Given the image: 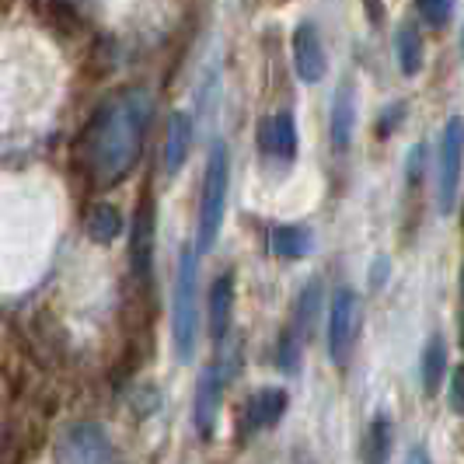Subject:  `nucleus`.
Listing matches in <instances>:
<instances>
[{
  "label": "nucleus",
  "mask_w": 464,
  "mask_h": 464,
  "mask_svg": "<svg viewBox=\"0 0 464 464\" xmlns=\"http://www.w3.org/2000/svg\"><path fill=\"white\" fill-rule=\"evenodd\" d=\"M388 454H392V419L377 416L367 430V440H363V461L384 464Z\"/></svg>",
  "instance_id": "18"
},
{
  "label": "nucleus",
  "mask_w": 464,
  "mask_h": 464,
  "mask_svg": "<svg viewBox=\"0 0 464 464\" xmlns=\"http://www.w3.org/2000/svg\"><path fill=\"white\" fill-rule=\"evenodd\" d=\"M314 241H311V231L301 227V224H283L273 231V252L279 258H304L311 256Z\"/></svg>",
  "instance_id": "15"
},
{
  "label": "nucleus",
  "mask_w": 464,
  "mask_h": 464,
  "mask_svg": "<svg viewBox=\"0 0 464 464\" xmlns=\"http://www.w3.org/2000/svg\"><path fill=\"white\" fill-rule=\"evenodd\" d=\"M405 464H430V454H426L422 447H412V450H409V461Z\"/></svg>",
  "instance_id": "22"
},
{
  "label": "nucleus",
  "mask_w": 464,
  "mask_h": 464,
  "mask_svg": "<svg viewBox=\"0 0 464 464\" xmlns=\"http://www.w3.org/2000/svg\"><path fill=\"white\" fill-rule=\"evenodd\" d=\"M286 412V392L283 388H262L245 401V422L237 419L241 433H256V430H269L276 426Z\"/></svg>",
  "instance_id": "9"
},
{
  "label": "nucleus",
  "mask_w": 464,
  "mask_h": 464,
  "mask_svg": "<svg viewBox=\"0 0 464 464\" xmlns=\"http://www.w3.org/2000/svg\"><path fill=\"white\" fill-rule=\"evenodd\" d=\"M450 409L454 412H464V367L454 371V381H450Z\"/></svg>",
  "instance_id": "21"
},
{
  "label": "nucleus",
  "mask_w": 464,
  "mask_h": 464,
  "mask_svg": "<svg viewBox=\"0 0 464 464\" xmlns=\"http://www.w3.org/2000/svg\"><path fill=\"white\" fill-rule=\"evenodd\" d=\"M447 371V346H443L440 335H433L426 349H422V392L426 395H437V384L443 381Z\"/></svg>",
  "instance_id": "17"
},
{
  "label": "nucleus",
  "mask_w": 464,
  "mask_h": 464,
  "mask_svg": "<svg viewBox=\"0 0 464 464\" xmlns=\"http://www.w3.org/2000/svg\"><path fill=\"white\" fill-rule=\"evenodd\" d=\"M294 70L304 84H318L325 73V49L314 24H297L294 32Z\"/></svg>",
  "instance_id": "7"
},
{
  "label": "nucleus",
  "mask_w": 464,
  "mask_h": 464,
  "mask_svg": "<svg viewBox=\"0 0 464 464\" xmlns=\"http://www.w3.org/2000/svg\"><path fill=\"white\" fill-rule=\"evenodd\" d=\"M395 49H398V67H401V73L405 77H416L419 70H422V39H419L416 24H401L398 28Z\"/></svg>",
  "instance_id": "16"
},
{
  "label": "nucleus",
  "mask_w": 464,
  "mask_h": 464,
  "mask_svg": "<svg viewBox=\"0 0 464 464\" xmlns=\"http://www.w3.org/2000/svg\"><path fill=\"white\" fill-rule=\"evenodd\" d=\"M84 231L92 241H116L119 231H122V220L112 207H92L88 220H84Z\"/></svg>",
  "instance_id": "19"
},
{
  "label": "nucleus",
  "mask_w": 464,
  "mask_h": 464,
  "mask_svg": "<svg viewBox=\"0 0 464 464\" xmlns=\"http://www.w3.org/2000/svg\"><path fill=\"white\" fill-rule=\"evenodd\" d=\"M147 122H150V94L143 88L116 94L94 112L81 140V158L94 186H116L137 164L147 140Z\"/></svg>",
  "instance_id": "1"
},
{
  "label": "nucleus",
  "mask_w": 464,
  "mask_h": 464,
  "mask_svg": "<svg viewBox=\"0 0 464 464\" xmlns=\"http://www.w3.org/2000/svg\"><path fill=\"white\" fill-rule=\"evenodd\" d=\"M461 294H464V266H461Z\"/></svg>",
  "instance_id": "23"
},
{
  "label": "nucleus",
  "mask_w": 464,
  "mask_h": 464,
  "mask_svg": "<svg viewBox=\"0 0 464 464\" xmlns=\"http://www.w3.org/2000/svg\"><path fill=\"white\" fill-rule=\"evenodd\" d=\"M419 4V14L426 18V24L433 28H443L450 22V11H454V0H416Z\"/></svg>",
  "instance_id": "20"
},
{
  "label": "nucleus",
  "mask_w": 464,
  "mask_h": 464,
  "mask_svg": "<svg viewBox=\"0 0 464 464\" xmlns=\"http://www.w3.org/2000/svg\"><path fill=\"white\" fill-rule=\"evenodd\" d=\"M150 248H154V213H150V196L140 199L137 224H133V269L137 279H150Z\"/></svg>",
  "instance_id": "12"
},
{
  "label": "nucleus",
  "mask_w": 464,
  "mask_h": 464,
  "mask_svg": "<svg viewBox=\"0 0 464 464\" xmlns=\"http://www.w3.org/2000/svg\"><path fill=\"white\" fill-rule=\"evenodd\" d=\"M258 147H262V154H273L279 161H294L297 158V122H294V116L276 112V116L262 119Z\"/></svg>",
  "instance_id": "8"
},
{
  "label": "nucleus",
  "mask_w": 464,
  "mask_h": 464,
  "mask_svg": "<svg viewBox=\"0 0 464 464\" xmlns=\"http://www.w3.org/2000/svg\"><path fill=\"white\" fill-rule=\"evenodd\" d=\"M227 182H231V158L224 140H213L203 175V196H199V227H196V252H209L227 209Z\"/></svg>",
  "instance_id": "3"
},
{
  "label": "nucleus",
  "mask_w": 464,
  "mask_h": 464,
  "mask_svg": "<svg viewBox=\"0 0 464 464\" xmlns=\"http://www.w3.org/2000/svg\"><path fill=\"white\" fill-rule=\"evenodd\" d=\"M220 392H224V381L220 371L209 367L199 377V388H196V430L199 437H209L213 426H217V412H220Z\"/></svg>",
  "instance_id": "11"
},
{
  "label": "nucleus",
  "mask_w": 464,
  "mask_h": 464,
  "mask_svg": "<svg viewBox=\"0 0 464 464\" xmlns=\"http://www.w3.org/2000/svg\"><path fill=\"white\" fill-rule=\"evenodd\" d=\"M461 49H464V32H461Z\"/></svg>",
  "instance_id": "24"
},
{
  "label": "nucleus",
  "mask_w": 464,
  "mask_h": 464,
  "mask_svg": "<svg viewBox=\"0 0 464 464\" xmlns=\"http://www.w3.org/2000/svg\"><path fill=\"white\" fill-rule=\"evenodd\" d=\"M199 252L186 245L179 256V276H175V301H171V335H175V353L188 363L196 356V339H199Z\"/></svg>",
  "instance_id": "2"
},
{
  "label": "nucleus",
  "mask_w": 464,
  "mask_h": 464,
  "mask_svg": "<svg viewBox=\"0 0 464 464\" xmlns=\"http://www.w3.org/2000/svg\"><path fill=\"white\" fill-rule=\"evenodd\" d=\"M231 314H234V276L224 273V276L213 279V286H209V335H213V343H224L227 339Z\"/></svg>",
  "instance_id": "10"
},
{
  "label": "nucleus",
  "mask_w": 464,
  "mask_h": 464,
  "mask_svg": "<svg viewBox=\"0 0 464 464\" xmlns=\"http://www.w3.org/2000/svg\"><path fill=\"white\" fill-rule=\"evenodd\" d=\"M188 147H192V119L186 112H175L168 119V147H164V158H168V171L175 175L188 158Z\"/></svg>",
  "instance_id": "14"
},
{
  "label": "nucleus",
  "mask_w": 464,
  "mask_h": 464,
  "mask_svg": "<svg viewBox=\"0 0 464 464\" xmlns=\"http://www.w3.org/2000/svg\"><path fill=\"white\" fill-rule=\"evenodd\" d=\"M353 122H356V102H353V84L343 81L335 102H332V147L339 154H346L353 143Z\"/></svg>",
  "instance_id": "13"
},
{
  "label": "nucleus",
  "mask_w": 464,
  "mask_h": 464,
  "mask_svg": "<svg viewBox=\"0 0 464 464\" xmlns=\"http://www.w3.org/2000/svg\"><path fill=\"white\" fill-rule=\"evenodd\" d=\"M356 325H360V301L356 294L339 290L328 307V353L339 371H346L353 346H356Z\"/></svg>",
  "instance_id": "6"
},
{
  "label": "nucleus",
  "mask_w": 464,
  "mask_h": 464,
  "mask_svg": "<svg viewBox=\"0 0 464 464\" xmlns=\"http://www.w3.org/2000/svg\"><path fill=\"white\" fill-rule=\"evenodd\" d=\"M60 464H112V440L98 422H73L56 447Z\"/></svg>",
  "instance_id": "5"
},
{
  "label": "nucleus",
  "mask_w": 464,
  "mask_h": 464,
  "mask_svg": "<svg viewBox=\"0 0 464 464\" xmlns=\"http://www.w3.org/2000/svg\"><path fill=\"white\" fill-rule=\"evenodd\" d=\"M461 168H464V119L454 116L443 126L440 150H437V209H440L443 217L454 213V207H458Z\"/></svg>",
  "instance_id": "4"
}]
</instances>
